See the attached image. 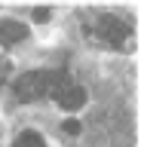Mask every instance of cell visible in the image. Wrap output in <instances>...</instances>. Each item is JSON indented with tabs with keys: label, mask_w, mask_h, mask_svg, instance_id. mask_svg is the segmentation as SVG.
<instances>
[{
	"label": "cell",
	"mask_w": 141,
	"mask_h": 147,
	"mask_svg": "<svg viewBox=\"0 0 141 147\" xmlns=\"http://www.w3.org/2000/svg\"><path fill=\"white\" fill-rule=\"evenodd\" d=\"M65 132H67V135H77V132H80V123H77V119H67V123H65Z\"/></svg>",
	"instance_id": "6"
},
{
	"label": "cell",
	"mask_w": 141,
	"mask_h": 147,
	"mask_svg": "<svg viewBox=\"0 0 141 147\" xmlns=\"http://www.w3.org/2000/svg\"><path fill=\"white\" fill-rule=\"evenodd\" d=\"M49 89H52V74H49V71L22 74L19 83H16V95H19V101H37V98H43Z\"/></svg>",
	"instance_id": "1"
},
{
	"label": "cell",
	"mask_w": 141,
	"mask_h": 147,
	"mask_svg": "<svg viewBox=\"0 0 141 147\" xmlns=\"http://www.w3.org/2000/svg\"><path fill=\"white\" fill-rule=\"evenodd\" d=\"M12 147H46V144H43V138H40L37 132H22Z\"/></svg>",
	"instance_id": "5"
},
{
	"label": "cell",
	"mask_w": 141,
	"mask_h": 147,
	"mask_svg": "<svg viewBox=\"0 0 141 147\" xmlns=\"http://www.w3.org/2000/svg\"><path fill=\"white\" fill-rule=\"evenodd\" d=\"M95 31H98V37H101L104 43H111L113 49H120L123 40L129 37V25H126L123 18H117V16H101L98 25H95Z\"/></svg>",
	"instance_id": "2"
},
{
	"label": "cell",
	"mask_w": 141,
	"mask_h": 147,
	"mask_svg": "<svg viewBox=\"0 0 141 147\" xmlns=\"http://www.w3.org/2000/svg\"><path fill=\"white\" fill-rule=\"evenodd\" d=\"M25 37H28V25L12 22V18H3L0 22V43H19Z\"/></svg>",
	"instance_id": "4"
},
{
	"label": "cell",
	"mask_w": 141,
	"mask_h": 147,
	"mask_svg": "<svg viewBox=\"0 0 141 147\" xmlns=\"http://www.w3.org/2000/svg\"><path fill=\"white\" fill-rule=\"evenodd\" d=\"M55 98H58V104H61L65 110H80L86 104V89H80V86L71 83V86H65V89L58 92Z\"/></svg>",
	"instance_id": "3"
},
{
	"label": "cell",
	"mask_w": 141,
	"mask_h": 147,
	"mask_svg": "<svg viewBox=\"0 0 141 147\" xmlns=\"http://www.w3.org/2000/svg\"><path fill=\"white\" fill-rule=\"evenodd\" d=\"M34 18H37V22H46V18H49V9H43V6L34 9Z\"/></svg>",
	"instance_id": "7"
}]
</instances>
